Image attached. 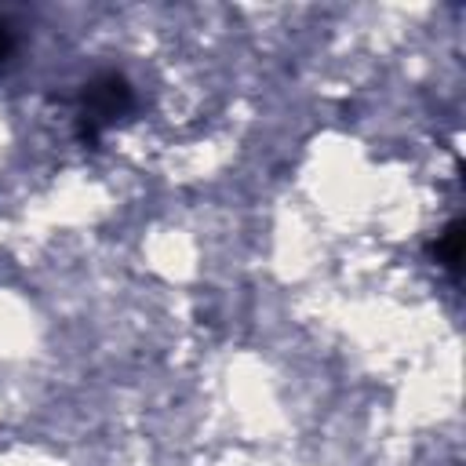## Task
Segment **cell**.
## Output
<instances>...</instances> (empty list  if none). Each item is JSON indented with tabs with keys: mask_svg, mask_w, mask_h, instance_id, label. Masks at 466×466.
I'll return each mask as SVG.
<instances>
[{
	"mask_svg": "<svg viewBox=\"0 0 466 466\" xmlns=\"http://www.w3.org/2000/svg\"><path fill=\"white\" fill-rule=\"evenodd\" d=\"M11 47H15V40H11V29H7L4 22H0V62H4L7 55H11Z\"/></svg>",
	"mask_w": 466,
	"mask_h": 466,
	"instance_id": "obj_3",
	"label": "cell"
},
{
	"mask_svg": "<svg viewBox=\"0 0 466 466\" xmlns=\"http://www.w3.org/2000/svg\"><path fill=\"white\" fill-rule=\"evenodd\" d=\"M433 258L444 266V269H459V262H462V222H451L444 233H437V240H433Z\"/></svg>",
	"mask_w": 466,
	"mask_h": 466,
	"instance_id": "obj_2",
	"label": "cell"
},
{
	"mask_svg": "<svg viewBox=\"0 0 466 466\" xmlns=\"http://www.w3.org/2000/svg\"><path fill=\"white\" fill-rule=\"evenodd\" d=\"M131 102L135 98H131V87H127L124 76H116V73L95 76L84 87V98H80V138L95 142L106 124H113L120 113L131 109Z\"/></svg>",
	"mask_w": 466,
	"mask_h": 466,
	"instance_id": "obj_1",
	"label": "cell"
}]
</instances>
